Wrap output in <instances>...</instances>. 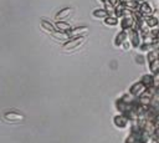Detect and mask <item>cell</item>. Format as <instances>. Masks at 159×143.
Here are the masks:
<instances>
[{"label":"cell","instance_id":"6da1fadb","mask_svg":"<svg viewBox=\"0 0 159 143\" xmlns=\"http://www.w3.org/2000/svg\"><path fill=\"white\" fill-rule=\"evenodd\" d=\"M86 41H87V35H83V36H80V37H75V39H70V40H67V42L63 44V50L65 51L75 50V48H77L80 46H82Z\"/></svg>","mask_w":159,"mask_h":143},{"label":"cell","instance_id":"7a4b0ae2","mask_svg":"<svg viewBox=\"0 0 159 143\" xmlns=\"http://www.w3.org/2000/svg\"><path fill=\"white\" fill-rule=\"evenodd\" d=\"M127 35H128V41L130 44V46H133L134 48H138L139 45L142 44V39H140V35L138 32L137 29H130L127 31Z\"/></svg>","mask_w":159,"mask_h":143},{"label":"cell","instance_id":"3957f363","mask_svg":"<svg viewBox=\"0 0 159 143\" xmlns=\"http://www.w3.org/2000/svg\"><path fill=\"white\" fill-rule=\"evenodd\" d=\"M88 31H89V30H88L87 26H77V27H72V29L67 32V37H68V40H70V39H75V37H80V36L87 35Z\"/></svg>","mask_w":159,"mask_h":143},{"label":"cell","instance_id":"277c9868","mask_svg":"<svg viewBox=\"0 0 159 143\" xmlns=\"http://www.w3.org/2000/svg\"><path fill=\"white\" fill-rule=\"evenodd\" d=\"M4 119L7 122H20L25 119V116L17 111H6L4 113Z\"/></svg>","mask_w":159,"mask_h":143},{"label":"cell","instance_id":"5b68a950","mask_svg":"<svg viewBox=\"0 0 159 143\" xmlns=\"http://www.w3.org/2000/svg\"><path fill=\"white\" fill-rule=\"evenodd\" d=\"M120 27L123 31H128L130 29H135V21L133 19V15L132 16H124L120 19Z\"/></svg>","mask_w":159,"mask_h":143},{"label":"cell","instance_id":"8992f818","mask_svg":"<svg viewBox=\"0 0 159 143\" xmlns=\"http://www.w3.org/2000/svg\"><path fill=\"white\" fill-rule=\"evenodd\" d=\"M145 91H147V88L144 87V85H143L142 82H135V83L130 87V90H129L130 95H132V96H135V97H139V96L144 95Z\"/></svg>","mask_w":159,"mask_h":143},{"label":"cell","instance_id":"52a82bcc","mask_svg":"<svg viewBox=\"0 0 159 143\" xmlns=\"http://www.w3.org/2000/svg\"><path fill=\"white\" fill-rule=\"evenodd\" d=\"M72 12H73V7H72V6H66V7H63V9H61L60 11L56 12L55 19H56V21H62L63 19L68 17Z\"/></svg>","mask_w":159,"mask_h":143},{"label":"cell","instance_id":"ba28073f","mask_svg":"<svg viewBox=\"0 0 159 143\" xmlns=\"http://www.w3.org/2000/svg\"><path fill=\"white\" fill-rule=\"evenodd\" d=\"M128 40V35H127V31H123V30H120L117 35H116V37H114V41H113V44H114V46L116 47H122V45L125 42Z\"/></svg>","mask_w":159,"mask_h":143},{"label":"cell","instance_id":"9c48e42d","mask_svg":"<svg viewBox=\"0 0 159 143\" xmlns=\"http://www.w3.org/2000/svg\"><path fill=\"white\" fill-rule=\"evenodd\" d=\"M138 12H139L142 16H149V15H152V12H153V7H152V5H150L148 1H144V2L139 4Z\"/></svg>","mask_w":159,"mask_h":143},{"label":"cell","instance_id":"30bf717a","mask_svg":"<svg viewBox=\"0 0 159 143\" xmlns=\"http://www.w3.org/2000/svg\"><path fill=\"white\" fill-rule=\"evenodd\" d=\"M143 21L145 24V26L150 30L154 27H158V17L154 15H149V16H143Z\"/></svg>","mask_w":159,"mask_h":143},{"label":"cell","instance_id":"8fae6325","mask_svg":"<svg viewBox=\"0 0 159 143\" xmlns=\"http://www.w3.org/2000/svg\"><path fill=\"white\" fill-rule=\"evenodd\" d=\"M140 82L144 85V87L147 88V90H149V88H153V87H155V80H154V77H153V75H144L143 77H142V80H140Z\"/></svg>","mask_w":159,"mask_h":143},{"label":"cell","instance_id":"7c38bea8","mask_svg":"<svg viewBox=\"0 0 159 143\" xmlns=\"http://www.w3.org/2000/svg\"><path fill=\"white\" fill-rule=\"evenodd\" d=\"M55 27H56L57 31H60V32H65V34H67V32L72 29V26H71L70 24L65 22V21H56Z\"/></svg>","mask_w":159,"mask_h":143},{"label":"cell","instance_id":"4fadbf2b","mask_svg":"<svg viewBox=\"0 0 159 143\" xmlns=\"http://www.w3.org/2000/svg\"><path fill=\"white\" fill-rule=\"evenodd\" d=\"M41 26H42V29L45 30V31H47V32H50L51 35H53V34H56L57 32V30H56V27H55V25L52 24V22H50V21H47V20H41Z\"/></svg>","mask_w":159,"mask_h":143},{"label":"cell","instance_id":"5bb4252c","mask_svg":"<svg viewBox=\"0 0 159 143\" xmlns=\"http://www.w3.org/2000/svg\"><path fill=\"white\" fill-rule=\"evenodd\" d=\"M114 124H116L118 128H124V127H127V124H128V117H125L124 114L117 116V117L114 118Z\"/></svg>","mask_w":159,"mask_h":143},{"label":"cell","instance_id":"9a60e30c","mask_svg":"<svg viewBox=\"0 0 159 143\" xmlns=\"http://www.w3.org/2000/svg\"><path fill=\"white\" fill-rule=\"evenodd\" d=\"M92 16L94 17V19H102V20H104L107 16H109L108 15V12L104 10V9H96V10H93L92 11Z\"/></svg>","mask_w":159,"mask_h":143},{"label":"cell","instance_id":"2e32d148","mask_svg":"<svg viewBox=\"0 0 159 143\" xmlns=\"http://www.w3.org/2000/svg\"><path fill=\"white\" fill-rule=\"evenodd\" d=\"M103 22H104V25L106 26H116L119 21H118V19L116 17V16H107L104 20H103Z\"/></svg>","mask_w":159,"mask_h":143},{"label":"cell","instance_id":"e0dca14e","mask_svg":"<svg viewBox=\"0 0 159 143\" xmlns=\"http://www.w3.org/2000/svg\"><path fill=\"white\" fill-rule=\"evenodd\" d=\"M147 58H148V62H149V63H150L152 61H154V60H158V51H157V48L150 50V51L148 52V55H147Z\"/></svg>","mask_w":159,"mask_h":143},{"label":"cell","instance_id":"ac0fdd59","mask_svg":"<svg viewBox=\"0 0 159 143\" xmlns=\"http://www.w3.org/2000/svg\"><path fill=\"white\" fill-rule=\"evenodd\" d=\"M122 47H123V48H124V50L127 51V50H130V47H132V46H130V44H129V41L127 40V41H125V42H124V44L122 45Z\"/></svg>","mask_w":159,"mask_h":143},{"label":"cell","instance_id":"d6986e66","mask_svg":"<svg viewBox=\"0 0 159 143\" xmlns=\"http://www.w3.org/2000/svg\"><path fill=\"white\" fill-rule=\"evenodd\" d=\"M108 2H109L111 5H113L114 7H116V6L118 5V0H108Z\"/></svg>","mask_w":159,"mask_h":143},{"label":"cell","instance_id":"ffe728a7","mask_svg":"<svg viewBox=\"0 0 159 143\" xmlns=\"http://www.w3.org/2000/svg\"><path fill=\"white\" fill-rule=\"evenodd\" d=\"M132 0H118V4H125V2H129Z\"/></svg>","mask_w":159,"mask_h":143},{"label":"cell","instance_id":"44dd1931","mask_svg":"<svg viewBox=\"0 0 159 143\" xmlns=\"http://www.w3.org/2000/svg\"><path fill=\"white\" fill-rule=\"evenodd\" d=\"M134 1H135V2H138V4H142V2H144L145 0H134Z\"/></svg>","mask_w":159,"mask_h":143},{"label":"cell","instance_id":"7402d4cb","mask_svg":"<svg viewBox=\"0 0 159 143\" xmlns=\"http://www.w3.org/2000/svg\"><path fill=\"white\" fill-rule=\"evenodd\" d=\"M102 4H106V2H108V0H99Z\"/></svg>","mask_w":159,"mask_h":143}]
</instances>
